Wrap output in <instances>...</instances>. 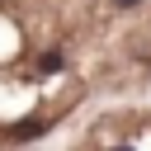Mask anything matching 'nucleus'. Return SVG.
<instances>
[{
    "label": "nucleus",
    "mask_w": 151,
    "mask_h": 151,
    "mask_svg": "<svg viewBox=\"0 0 151 151\" xmlns=\"http://www.w3.org/2000/svg\"><path fill=\"white\" fill-rule=\"evenodd\" d=\"M90 90L76 0H0V151L61 127Z\"/></svg>",
    "instance_id": "nucleus-1"
},
{
    "label": "nucleus",
    "mask_w": 151,
    "mask_h": 151,
    "mask_svg": "<svg viewBox=\"0 0 151 151\" xmlns=\"http://www.w3.org/2000/svg\"><path fill=\"white\" fill-rule=\"evenodd\" d=\"M90 76L137 80L151 71V0H76Z\"/></svg>",
    "instance_id": "nucleus-2"
},
{
    "label": "nucleus",
    "mask_w": 151,
    "mask_h": 151,
    "mask_svg": "<svg viewBox=\"0 0 151 151\" xmlns=\"http://www.w3.org/2000/svg\"><path fill=\"white\" fill-rule=\"evenodd\" d=\"M66 151H151V104H118L94 113Z\"/></svg>",
    "instance_id": "nucleus-3"
}]
</instances>
